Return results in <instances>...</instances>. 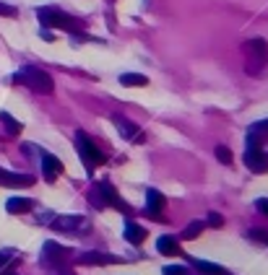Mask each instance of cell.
<instances>
[{
  "instance_id": "6da1fadb",
  "label": "cell",
  "mask_w": 268,
  "mask_h": 275,
  "mask_svg": "<svg viewBox=\"0 0 268 275\" xmlns=\"http://www.w3.org/2000/svg\"><path fill=\"white\" fill-rule=\"evenodd\" d=\"M13 81H16V83H26L32 91H37V94H44V96H50L52 91H55L52 78H50V75L44 73V70L34 68V65H24L21 73L13 75Z\"/></svg>"
},
{
  "instance_id": "7a4b0ae2",
  "label": "cell",
  "mask_w": 268,
  "mask_h": 275,
  "mask_svg": "<svg viewBox=\"0 0 268 275\" xmlns=\"http://www.w3.org/2000/svg\"><path fill=\"white\" fill-rule=\"evenodd\" d=\"M37 16H39L42 26L63 29V32H70V34H76V32H81V29H83V24H81L78 19H73V16H68L65 11H60V8H52V6H47V8H39V11H37Z\"/></svg>"
},
{
  "instance_id": "3957f363",
  "label": "cell",
  "mask_w": 268,
  "mask_h": 275,
  "mask_svg": "<svg viewBox=\"0 0 268 275\" xmlns=\"http://www.w3.org/2000/svg\"><path fill=\"white\" fill-rule=\"evenodd\" d=\"M76 148H78V154H81V159H83V164H86V169L92 172L94 166H102L104 161H107V156L102 154V151L92 143V138H88L86 132H76Z\"/></svg>"
},
{
  "instance_id": "277c9868",
  "label": "cell",
  "mask_w": 268,
  "mask_h": 275,
  "mask_svg": "<svg viewBox=\"0 0 268 275\" xmlns=\"http://www.w3.org/2000/svg\"><path fill=\"white\" fill-rule=\"evenodd\" d=\"M245 164L252 174H265L268 172V154H263L260 148H247L245 151Z\"/></svg>"
},
{
  "instance_id": "5b68a950",
  "label": "cell",
  "mask_w": 268,
  "mask_h": 275,
  "mask_svg": "<svg viewBox=\"0 0 268 275\" xmlns=\"http://www.w3.org/2000/svg\"><path fill=\"white\" fill-rule=\"evenodd\" d=\"M167 205V197L161 195L159 190H148L146 192V213L151 218H161V208Z\"/></svg>"
},
{
  "instance_id": "8992f818",
  "label": "cell",
  "mask_w": 268,
  "mask_h": 275,
  "mask_svg": "<svg viewBox=\"0 0 268 275\" xmlns=\"http://www.w3.org/2000/svg\"><path fill=\"white\" fill-rule=\"evenodd\" d=\"M42 172H44V179L47 182H55L63 174V161L55 159L52 154H42Z\"/></svg>"
},
{
  "instance_id": "52a82bcc",
  "label": "cell",
  "mask_w": 268,
  "mask_h": 275,
  "mask_svg": "<svg viewBox=\"0 0 268 275\" xmlns=\"http://www.w3.org/2000/svg\"><path fill=\"white\" fill-rule=\"evenodd\" d=\"M78 226H88V221L86 218H81V216H55L52 218V228L55 231H76Z\"/></svg>"
},
{
  "instance_id": "ba28073f",
  "label": "cell",
  "mask_w": 268,
  "mask_h": 275,
  "mask_svg": "<svg viewBox=\"0 0 268 275\" xmlns=\"http://www.w3.org/2000/svg\"><path fill=\"white\" fill-rule=\"evenodd\" d=\"M0 185H3V187H32L34 185V177H29V174H13V172L0 169Z\"/></svg>"
},
{
  "instance_id": "9c48e42d",
  "label": "cell",
  "mask_w": 268,
  "mask_h": 275,
  "mask_svg": "<svg viewBox=\"0 0 268 275\" xmlns=\"http://www.w3.org/2000/svg\"><path fill=\"white\" fill-rule=\"evenodd\" d=\"M245 52L250 57V63H255V65H263L265 63V42L263 39H250L245 42Z\"/></svg>"
},
{
  "instance_id": "30bf717a",
  "label": "cell",
  "mask_w": 268,
  "mask_h": 275,
  "mask_svg": "<svg viewBox=\"0 0 268 275\" xmlns=\"http://www.w3.org/2000/svg\"><path fill=\"white\" fill-rule=\"evenodd\" d=\"M68 257H70V252H68L65 247H60V244H55V241H47V244H44V259H47V262L63 265Z\"/></svg>"
},
{
  "instance_id": "8fae6325",
  "label": "cell",
  "mask_w": 268,
  "mask_h": 275,
  "mask_svg": "<svg viewBox=\"0 0 268 275\" xmlns=\"http://www.w3.org/2000/svg\"><path fill=\"white\" fill-rule=\"evenodd\" d=\"M78 262L81 265H115V262H120L115 254H104V252H83L78 257Z\"/></svg>"
},
{
  "instance_id": "7c38bea8",
  "label": "cell",
  "mask_w": 268,
  "mask_h": 275,
  "mask_svg": "<svg viewBox=\"0 0 268 275\" xmlns=\"http://www.w3.org/2000/svg\"><path fill=\"white\" fill-rule=\"evenodd\" d=\"M112 122H115V127H117V132H120L125 141H133V138L138 135V125H133V122L128 119V117H123V114H115L112 117Z\"/></svg>"
},
{
  "instance_id": "4fadbf2b",
  "label": "cell",
  "mask_w": 268,
  "mask_h": 275,
  "mask_svg": "<svg viewBox=\"0 0 268 275\" xmlns=\"http://www.w3.org/2000/svg\"><path fill=\"white\" fill-rule=\"evenodd\" d=\"M156 249L161 254H167V257H174V254H180V241H177L174 236H159L156 239Z\"/></svg>"
},
{
  "instance_id": "5bb4252c",
  "label": "cell",
  "mask_w": 268,
  "mask_h": 275,
  "mask_svg": "<svg viewBox=\"0 0 268 275\" xmlns=\"http://www.w3.org/2000/svg\"><path fill=\"white\" fill-rule=\"evenodd\" d=\"M193 267H196L198 272H203V275H232L227 267L214 265V262H206V259H193Z\"/></svg>"
},
{
  "instance_id": "9a60e30c",
  "label": "cell",
  "mask_w": 268,
  "mask_h": 275,
  "mask_svg": "<svg viewBox=\"0 0 268 275\" xmlns=\"http://www.w3.org/2000/svg\"><path fill=\"white\" fill-rule=\"evenodd\" d=\"M32 200L29 197H11V200L6 203V210L8 213H13V216H21V213H26V210H32Z\"/></svg>"
},
{
  "instance_id": "2e32d148",
  "label": "cell",
  "mask_w": 268,
  "mask_h": 275,
  "mask_svg": "<svg viewBox=\"0 0 268 275\" xmlns=\"http://www.w3.org/2000/svg\"><path fill=\"white\" fill-rule=\"evenodd\" d=\"M125 239H128L130 244H141V241L146 239V228L138 226L136 221H128V223H125Z\"/></svg>"
},
{
  "instance_id": "e0dca14e",
  "label": "cell",
  "mask_w": 268,
  "mask_h": 275,
  "mask_svg": "<svg viewBox=\"0 0 268 275\" xmlns=\"http://www.w3.org/2000/svg\"><path fill=\"white\" fill-rule=\"evenodd\" d=\"M120 83L128 86V88H133V86H146L148 78H146V75H138V73H123L120 75Z\"/></svg>"
},
{
  "instance_id": "ac0fdd59",
  "label": "cell",
  "mask_w": 268,
  "mask_h": 275,
  "mask_svg": "<svg viewBox=\"0 0 268 275\" xmlns=\"http://www.w3.org/2000/svg\"><path fill=\"white\" fill-rule=\"evenodd\" d=\"M0 122L6 125V130H8L11 135H19V132H21V122H19V119H13L8 112H0Z\"/></svg>"
},
{
  "instance_id": "d6986e66",
  "label": "cell",
  "mask_w": 268,
  "mask_h": 275,
  "mask_svg": "<svg viewBox=\"0 0 268 275\" xmlns=\"http://www.w3.org/2000/svg\"><path fill=\"white\" fill-rule=\"evenodd\" d=\"M201 231H203V223H201V221H193V223L185 228V231H183V239H196Z\"/></svg>"
},
{
  "instance_id": "ffe728a7",
  "label": "cell",
  "mask_w": 268,
  "mask_h": 275,
  "mask_svg": "<svg viewBox=\"0 0 268 275\" xmlns=\"http://www.w3.org/2000/svg\"><path fill=\"white\" fill-rule=\"evenodd\" d=\"M161 275H190V272L183 265H164L161 267Z\"/></svg>"
},
{
  "instance_id": "44dd1931",
  "label": "cell",
  "mask_w": 268,
  "mask_h": 275,
  "mask_svg": "<svg viewBox=\"0 0 268 275\" xmlns=\"http://www.w3.org/2000/svg\"><path fill=\"white\" fill-rule=\"evenodd\" d=\"M216 159H219L221 164H232V151H229L227 146H219V148H216Z\"/></svg>"
},
{
  "instance_id": "7402d4cb",
  "label": "cell",
  "mask_w": 268,
  "mask_h": 275,
  "mask_svg": "<svg viewBox=\"0 0 268 275\" xmlns=\"http://www.w3.org/2000/svg\"><path fill=\"white\" fill-rule=\"evenodd\" d=\"M0 16H8V19H16L19 16V11L13 8V6H6V3H0Z\"/></svg>"
},
{
  "instance_id": "603a6c76",
  "label": "cell",
  "mask_w": 268,
  "mask_h": 275,
  "mask_svg": "<svg viewBox=\"0 0 268 275\" xmlns=\"http://www.w3.org/2000/svg\"><path fill=\"white\" fill-rule=\"evenodd\" d=\"M208 226H214V228H221V226H224V218H221L219 213H208Z\"/></svg>"
},
{
  "instance_id": "cb8c5ba5",
  "label": "cell",
  "mask_w": 268,
  "mask_h": 275,
  "mask_svg": "<svg viewBox=\"0 0 268 275\" xmlns=\"http://www.w3.org/2000/svg\"><path fill=\"white\" fill-rule=\"evenodd\" d=\"M258 132H268V119H260V122H255V125H252L250 135H258Z\"/></svg>"
},
{
  "instance_id": "d4e9b609",
  "label": "cell",
  "mask_w": 268,
  "mask_h": 275,
  "mask_svg": "<svg viewBox=\"0 0 268 275\" xmlns=\"http://www.w3.org/2000/svg\"><path fill=\"white\" fill-rule=\"evenodd\" d=\"M250 236L255 239V241H265V244H268V234H265V231H258V228H252Z\"/></svg>"
},
{
  "instance_id": "484cf974",
  "label": "cell",
  "mask_w": 268,
  "mask_h": 275,
  "mask_svg": "<svg viewBox=\"0 0 268 275\" xmlns=\"http://www.w3.org/2000/svg\"><path fill=\"white\" fill-rule=\"evenodd\" d=\"M255 208H258L260 213H265V216H268V200H255Z\"/></svg>"
},
{
  "instance_id": "4316f807",
  "label": "cell",
  "mask_w": 268,
  "mask_h": 275,
  "mask_svg": "<svg viewBox=\"0 0 268 275\" xmlns=\"http://www.w3.org/2000/svg\"><path fill=\"white\" fill-rule=\"evenodd\" d=\"M0 275H16V272L13 270H0Z\"/></svg>"
}]
</instances>
